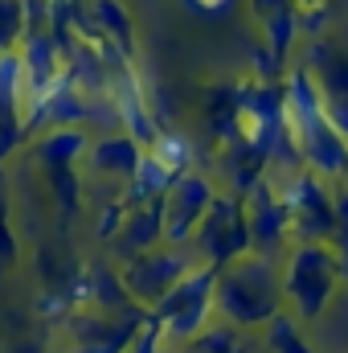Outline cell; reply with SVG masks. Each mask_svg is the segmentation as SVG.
Wrapping results in <instances>:
<instances>
[{
	"label": "cell",
	"instance_id": "6da1fadb",
	"mask_svg": "<svg viewBox=\"0 0 348 353\" xmlns=\"http://www.w3.org/2000/svg\"><path fill=\"white\" fill-rule=\"evenodd\" d=\"M213 312H217V321L234 325L238 333H262L283 312L279 259H266L259 251H250L234 263L217 267Z\"/></svg>",
	"mask_w": 348,
	"mask_h": 353
},
{
	"label": "cell",
	"instance_id": "7a4b0ae2",
	"mask_svg": "<svg viewBox=\"0 0 348 353\" xmlns=\"http://www.w3.org/2000/svg\"><path fill=\"white\" fill-rule=\"evenodd\" d=\"M340 263L328 243H291L279 255V292H283V312H291L299 325L324 316L340 288Z\"/></svg>",
	"mask_w": 348,
	"mask_h": 353
},
{
	"label": "cell",
	"instance_id": "3957f363",
	"mask_svg": "<svg viewBox=\"0 0 348 353\" xmlns=\"http://www.w3.org/2000/svg\"><path fill=\"white\" fill-rule=\"evenodd\" d=\"M279 189V201L287 210L291 243H328L336 226V197L324 185V176L295 169L287 176H270Z\"/></svg>",
	"mask_w": 348,
	"mask_h": 353
},
{
	"label": "cell",
	"instance_id": "277c9868",
	"mask_svg": "<svg viewBox=\"0 0 348 353\" xmlns=\"http://www.w3.org/2000/svg\"><path fill=\"white\" fill-rule=\"evenodd\" d=\"M193 255L201 263H213V267H226L242 255H250V230H246V205L242 197L217 189V197L209 201L197 234H193Z\"/></svg>",
	"mask_w": 348,
	"mask_h": 353
},
{
	"label": "cell",
	"instance_id": "5b68a950",
	"mask_svg": "<svg viewBox=\"0 0 348 353\" xmlns=\"http://www.w3.org/2000/svg\"><path fill=\"white\" fill-rule=\"evenodd\" d=\"M201 259L193 255V247H173V243H160L144 255H131L127 263H119V279H123V292L140 304V308H152L176 279L197 267Z\"/></svg>",
	"mask_w": 348,
	"mask_h": 353
},
{
	"label": "cell",
	"instance_id": "8992f818",
	"mask_svg": "<svg viewBox=\"0 0 348 353\" xmlns=\"http://www.w3.org/2000/svg\"><path fill=\"white\" fill-rule=\"evenodd\" d=\"M213 197H217V181H213L209 169H197L193 165V169L176 173L173 185H168V193H164V201H160L164 205V243L188 247Z\"/></svg>",
	"mask_w": 348,
	"mask_h": 353
},
{
	"label": "cell",
	"instance_id": "52a82bcc",
	"mask_svg": "<svg viewBox=\"0 0 348 353\" xmlns=\"http://www.w3.org/2000/svg\"><path fill=\"white\" fill-rule=\"evenodd\" d=\"M246 205V230H250V251H259L266 259H279L291 247V226H287V210L279 201V189L270 176H262L259 185L242 197Z\"/></svg>",
	"mask_w": 348,
	"mask_h": 353
},
{
	"label": "cell",
	"instance_id": "ba28073f",
	"mask_svg": "<svg viewBox=\"0 0 348 353\" xmlns=\"http://www.w3.org/2000/svg\"><path fill=\"white\" fill-rule=\"evenodd\" d=\"M303 70H307V74L316 79V87H320L328 123L348 140V62L332 50V41H312V54H307Z\"/></svg>",
	"mask_w": 348,
	"mask_h": 353
},
{
	"label": "cell",
	"instance_id": "9c48e42d",
	"mask_svg": "<svg viewBox=\"0 0 348 353\" xmlns=\"http://www.w3.org/2000/svg\"><path fill=\"white\" fill-rule=\"evenodd\" d=\"M144 144L135 140V136H127L123 128H115V132H98L94 140L87 144V157H83V165L90 169V176H98L102 185H127L131 173H135V165L144 161Z\"/></svg>",
	"mask_w": 348,
	"mask_h": 353
},
{
	"label": "cell",
	"instance_id": "30bf717a",
	"mask_svg": "<svg viewBox=\"0 0 348 353\" xmlns=\"http://www.w3.org/2000/svg\"><path fill=\"white\" fill-rule=\"evenodd\" d=\"M21 70H25V103L50 94L66 74V58L58 50V41L50 37V29H29L21 41Z\"/></svg>",
	"mask_w": 348,
	"mask_h": 353
},
{
	"label": "cell",
	"instance_id": "8fae6325",
	"mask_svg": "<svg viewBox=\"0 0 348 353\" xmlns=\"http://www.w3.org/2000/svg\"><path fill=\"white\" fill-rule=\"evenodd\" d=\"M160 201H164V197H160ZM160 201L127 205V210H123L119 234L107 243L115 263H127L131 255H144V251H152V247L164 243V205H160Z\"/></svg>",
	"mask_w": 348,
	"mask_h": 353
},
{
	"label": "cell",
	"instance_id": "7c38bea8",
	"mask_svg": "<svg viewBox=\"0 0 348 353\" xmlns=\"http://www.w3.org/2000/svg\"><path fill=\"white\" fill-rule=\"evenodd\" d=\"M213 283H217V267L213 263H197L188 267L180 279H176L173 288L148 308V316L160 325V321H168L176 312H184V308H197V304H213Z\"/></svg>",
	"mask_w": 348,
	"mask_h": 353
},
{
	"label": "cell",
	"instance_id": "4fadbf2b",
	"mask_svg": "<svg viewBox=\"0 0 348 353\" xmlns=\"http://www.w3.org/2000/svg\"><path fill=\"white\" fill-rule=\"evenodd\" d=\"M87 128H45L33 136L29 144V161L45 173V169H78L87 157Z\"/></svg>",
	"mask_w": 348,
	"mask_h": 353
},
{
	"label": "cell",
	"instance_id": "5bb4252c",
	"mask_svg": "<svg viewBox=\"0 0 348 353\" xmlns=\"http://www.w3.org/2000/svg\"><path fill=\"white\" fill-rule=\"evenodd\" d=\"M173 176L176 173L156 157V152H144V161L135 165L131 181L119 189V201H123V205H148V201H160V197L168 193Z\"/></svg>",
	"mask_w": 348,
	"mask_h": 353
},
{
	"label": "cell",
	"instance_id": "9a60e30c",
	"mask_svg": "<svg viewBox=\"0 0 348 353\" xmlns=\"http://www.w3.org/2000/svg\"><path fill=\"white\" fill-rule=\"evenodd\" d=\"M87 12L98 29V37L119 46L127 58H135V25H131V12L123 0H87Z\"/></svg>",
	"mask_w": 348,
	"mask_h": 353
},
{
	"label": "cell",
	"instance_id": "2e32d148",
	"mask_svg": "<svg viewBox=\"0 0 348 353\" xmlns=\"http://www.w3.org/2000/svg\"><path fill=\"white\" fill-rule=\"evenodd\" d=\"M25 115V70L21 54H0V119H21Z\"/></svg>",
	"mask_w": 348,
	"mask_h": 353
},
{
	"label": "cell",
	"instance_id": "e0dca14e",
	"mask_svg": "<svg viewBox=\"0 0 348 353\" xmlns=\"http://www.w3.org/2000/svg\"><path fill=\"white\" fill-rule=\"evenodd\" d=\"M266 353H312V345L303 341L299 333V321L291 312H279L266 329H262V341H259Z\"/></svg>",
	"mask_w": 348,
	"mask_h": 353
},
{
	"label": "cell",
	"instance_id": "ac0fdd59",
	"mask_svg": "<svg viewBox=\"0 0 348 353\" xmlns=\"http://www.w3.org/2000/svg\"><path fill=\"white\" fill-rule=\"evenodd\" d=\"M45 185H50L54 205L66 218H74L83 210V176H78V169H45Z\"/></svg>",
	"mask_w": 348,
	"mask_h": 353
},
{
	"label": "cell",
	"instance_id": "d6986e66",
	"mask_svg": "<svg viewBox=\"0 0 348 353\" xmlns=\"http://www.w3.org/2000/svg\"><path fill=\"white\" fill-rule=\"evenodd\" d=\"M148 152H156L173 173H184V169H193V144L180 136V132H173V128H160V136L148 144Z\"/></svg>",
	"mask_w": 348,
	"mask_h": 353
},
{
	"label": "cell",
	"instance_id": "ffe728a7",
	"mask_svg": "<svg viewBox=\"0 0 348 353\" xmlns=\"http://www.w3.org/2000/svg\"><path fill=\"white\" fill-rule=\"evenodd\" d=\"M25 29V0H0V54L21 50Z\"/></svg>",
	"mask_w": 348,
	"mask_h": 353
},
{
	"label": "cell",
	"instance_id": "44dd1931",
	"mask_svg": "<svg viewBox=\"0 0 348 353\" xmlns=\"http://www.w3.org/2000/svg\"><path fill=\"white\" fill-rule=\"evenodd\" d=\"M242 341H246V337H242L234 325H226V321H213V325H209V329H205V333L193 341V345H197L201 353H238V350H242Z\"/></svg>",
	"mask_w": 348,
	"mask_h": 353
},
{
	"label": "cell",
	"instance_id": "7402d4cb",
	"mask_svg": "<svg viewBox=\"0 0 348 353\" xmlns=\"http://www.w3.org/2000/svg\"><path fill=\"white\" fill-rule=\"evenodd\" d=\"M332 255H336V263H340V279L348 283V193L336 197V226H332Z\"/></svg>",
	"mask_w": 348,
	"mask_h": 353
},
{
	"label": "cell",
	"instance_id": "603a6c76",
	"mask_svg": "<svg viewBox=\"0 0 348 353\" xmlns=\"http://www.w3.org/2000/svg\"><path fill=\"white\" fill-rule=\"evenodd\" d=\"M123 201L119 197H107L102 205H98V218H94V239L98 243H111L115 234H119V222H123Z\"/></svg>",
	"mask_w": 348,
	"mask_h": 353
},
{
	"label": "cell",
	"instance_id": "cb8c5ba5",
	"mask_svg": "<svg viewBox=\"0 0 348 353\" xmlns=\"http://www.w3.org/2000/svg\"><path fill=\"white\" fill-rule=\"evenodd\" d=\"M25 144H29V136H25V119H0V165H8Z\"/></svg>",
	"mask_w": 348,
	"mask_h": 353
},
{
	"label": "cell",
	"instance_id": "d4e9b609",
	"mask_svg": "<svg viewBox=\"0 0 348 353\" xmlns=\"http://www.w3.org/2000/svg\"><path fill=\"white\" fill-rule=\"evenodd\" d=\"M17 263H21V243H17V230L8 218V222H0V275H8Z\"/></svg>",
	"mask_w": 348,
	"mask_h": 353
},
{
	"label": "cell",
	"instance_id": "484cf974",
	"mask_svg": "<svg viewBox=\"0 0 348 353\" xmlns=\"http://www.w3.org/2000/svg\"><path fill=\"white\" fill-rule=\"evenodd\" d=\"M246 4H250V17H254V21H266V17H274V12H283V8H287V4H295V0H246Z\"/></svg>",
	"mask_w": 348,
	"mask_h": 353
},
{
	"label": "cell",
	"instance_id": "4316f807",
	"mask_svg": "<svg viewBox=\"0 0 348 353\" xmlns=\"http://www.w3.org/2000/svg\"><path fill=\"white\" fill-rule=\"evenodd\" d=\"M8 205H12V193H8V173L0 165V222H8Z\"/></svg>",
	"mask_w": 348,
	"mask_h": 353
},
{
	"label": "cell",
	"instance_id": "83f0119b",
	"mask_svg": "<svg viewBox=\"0 0 348 353\" xmlns=\"http://www.w3.org/2000/svg\"><path fill=\"white\" fill-rule=\"evenodd\" d=\"M238 353H266V350H262L259 341H250V337H246V341H242V350H238Z\"/></svg>",
	"mask_w": 348,
	"mask_h": 353
},
{
	"label": "cell",
	"instance_id": "f1b7e54d",
	"mask_svg": "<svg viewBox=\"0 0 348 353\" xmlns=\"http://www.w3.org/2000/svg\"><path fill=\"white\" fill-rule=\"evenodd\" d=\"M160 353H176V350H168V345H160Z\"/></svg>",
	"mask_w": 348,
	"mask_h": 353
},
{
	"label": "cell",
	"instance_id": "f546056e",
	"mask_svg": "<svg viewBox=\"0 0 348 353\" xmlns=\"http://www.w3.org/2000/svg\"><path fill=\"white\" fill-rule=\"evenodd\" d=\"M70 4H87V0H70Z\"/></svg>",
	"mask_w": 348,
	"mask_h": 353
}]
</instances>
